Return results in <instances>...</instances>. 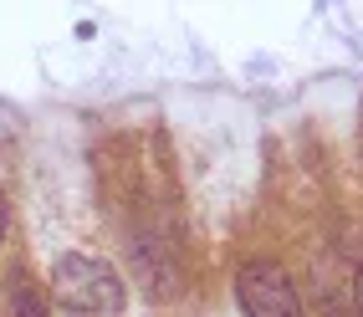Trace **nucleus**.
I'll use <instances>...</instances> for the list:
<instances>
[{"instance_id":"1","label":"nucleus","mask_w":363,"mask_h":317,"mask_svg":"<svg viewBox=\"0 0 363 317\" xmlns=\"http://www.w3.org/2000/svg\"><path fill=\"white\" fill-rule=\"evenodd\" d=\"M52 287L67 312H82V317H118L128 302L123 282L108 261L87 256V251H62L52 261Z\"/></svg>"},{"instance_id":"2","label":"nucleus","mask_w":363,"mask_h":317,"mask_svg":"<svg viewBox=\"0 0 363 317\" xmlns=\"http://www.w3.org/2000/svg\"><path fill=\"white\" fill-rule=\"evenodd\" d=\"M235 302H240L246 317H307L292 277H286L277 261H261V256L256 261H240V272H235Z\"/></svg>"},{"instance_id":"3","label":"nucleus","mask_w":363,"mask_h":317,"mask_svg":"<svg viewBox=\"0 0 363 317\" xmlns=\"http://www.w3.org/2000/svg\"><path fill=\"white\" fill-rule=\"evenodd\" d=\"M11 312L16 317H46V302H41V291L31 277H16L11 282Z\"/></svg>"},{"instance_id":"4","label":"nucleus","mask_w":363,"mask_h":317,"mask_svg":"<svg viewBox=\"0 0 363 317\" xmlns=\"http://www.w3.org/2000/svg\"><path fill=\"white\" fill-rule=\"evenodd\" d=\"M353 307H358V317H363V266H358V277H353Z\"/></svg>"},{"instance_id":"5","label":"nucleus","mask_w":363,"mask_h":317,"mask_svg":"<svg viewBox=\"0 0 363 317\" xmlns=\"http://www.w3.org/2000/svg\"><path fill=\"white\" fill-rule=\"evenodd\" d=\"M0 240H6V200H0Z\"/></svg>"}]
</instances>
